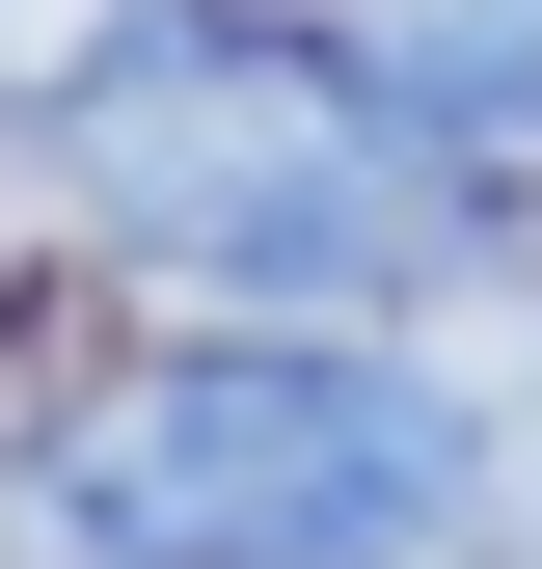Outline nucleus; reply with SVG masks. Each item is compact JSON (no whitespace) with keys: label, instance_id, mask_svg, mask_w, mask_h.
I'll return each instance as SVG.
<instances>
[{"label":"nucleus","instance_id":"f257e3e1","mask_svg":"<svg viewBox=\"0 0 542 569\" xmlns=\"http://www.w3.org/2000/svg\"><path fill=\"white\" fill-rule=\"evenodd\" d=\"M54 218L190 271L218 326H406L542 271V190L489 136H434L380 54H325L299 0H163L136 54L54 82Z\"/></svg>","mask_w":542,"mask_h":569},{"label":"nucleus","instance_id":"f03ea898","mask_svg":"<svg viewBox=\"0 0 542 569\" xmlns=\"http://www.w3.org/2000/svg\"><path fill=\"white\" fill-rule=\"evenodd\" d=\"M542 488L489 380H434L406 326H163L82 407H28V542L54 569H461Z\"/></svg>","mask_w":542,"mask_h":569},{"label":"nucleus","instance_id":"7ed1b4c3","mask_svg":"<svg viewBox=\"0 0 542 569\" xmlns=\"http://www.w3.org/2000/svg\"><path fill=\"white\" fill-rule=\"evenodd\" d=\"M325 54H380L434 136H489V163H542V0H325Z\"/></svg>","mask_w":542,"mask_h":569},{"label":"nucleus","instance_id":"20e7f679","mask_svg":"<svg viewBox=\"0 0 542 569\" xmlns=\"http://www.w3.org/2000/svg\"><path fill=\"white\" fill-rule=\"evenodd\" d=\"M299 28H325V0H299Z\"/></svg>","mask_w":542,"mask_h":569}]
</instances>
